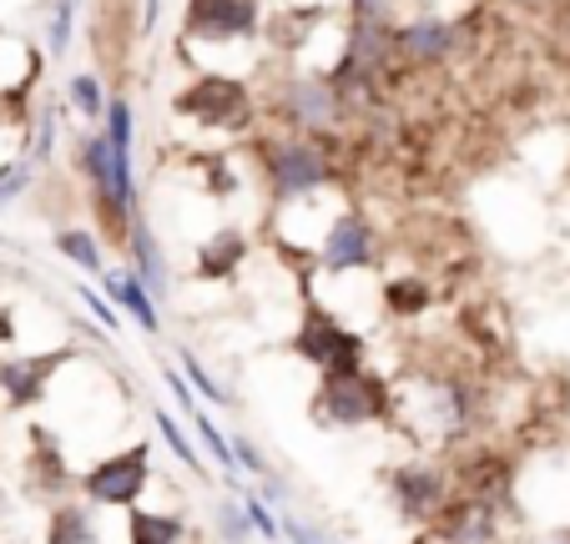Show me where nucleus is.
<instances>
[{"label": "nucleus", "instance_id": "obj_1", "mask_svg": "<svg viewBox=\"0 0 570 544\" xmlns=\"http://www.w3.org/2000/svg\"><path fill=\"white\" fill-rule=\"evenodd\" d=\"M248 157H253L263 187H268V197L278 207L308 202V197H318L323 187H334V177H338L328 141L293 137V131H278V127L253 131V137H248Z\"/></svg>", "mask_w": 570, "mask_h": 544}, {"label": "nucleus", "instance_id": "obj_20", "mask_svg": "<svg viewBox=\"0 0 570 544\" xmlns=\"http://www.w3.org/2000/svg\"><path fill=\"white\" fill-rule=\"evenodd\" d=\"M56 137H61V107H56L51 97H41V101H36V111H31V121H26V147H21V157L31 161V167H51Z\"/></svg>", "mask_w": 570, "mask_h": 544}, {"label": "nucleus", "instance_id": "obj_29", "mask_svg": "<svg viewBox=\"0 0 570 544\" xmlns=\"http://www.w3.org/2000/svg\"><path fill=\"white\" fill-rule=\"evenodd\" d=\"M213 524H217V534H223L227 544H248L253 540V524H248V514H243V500H223L213 510Z\"/></svg>", "mask_w": 570, "mask_h": 544}, {"label": "nucleus", "instance_id": "obj_17", "mask_svg": "<svg viewBox=\"0 0 570 544\" xmlns=\"http://www.w3.org/2000/svg\"><path fill=\"white\" fill-rule=\"evenodd\" d=\"M434 283L424 278V273H389L384 278V288H379V303H384V313L394 323H414V318H424V313L434 308Z\"/></svg>", "mask_w": 570, "mask_h": 544}, {"label": "nucleus", "instance_id": "obj_11", "mask_svg": "<svg viewBox=\"0 0 570 544\" xmlns=\"http://www.w3.org/2000/svg\"><path fill=\"white\" fill-rule=\"evenodd\" d=\"M460 46V21L450 16H410L404 26H394V56H404L410 66H440Z\"/></svg>", "mask_w": 570, "mask_h": 544}, {"label": "nucleus", "instance_id": "obj_2", "mask_svg": "<svg viewBox=\"0 0 570 544\" xmlns=\"http://www.w3.org/2000/svg\"><path fill=\"white\" fill-rule=\"evenodd\" d=\"M177 121H187L193 131H207V137H253L258 131V91L248 86V76L237 71H193L167 101Z\"/></svg>", "mask_w": 570, "mask_h": 544}, {"label": "nucleus", "instance_id": "obj_7", "mask_svg": "<svg viewBox=\"0 0 570 544\" xmlns=\"http://www.w3.org/2000/svg\"><path fill=\"white\" fill-rule=\"evenodd\" d=\"M76 489L87 504H101V510L141 504V494L151 489V444H127L107 459H97L87 474H76Z\"/></svg>", "mask_w": 570, "mask_h": 544}, {"label": "nucleus", "instance_id": "obj_13", "mask_svg": "<svg viewBox=\"0 0 570 544\" xmlns=\"http://www.w3.org/2000/svg\"><path fill=\"white\" fill-rule=\"evenodd\" d=\"M434 534L444 544H490L495 540V500H480V494H460V500H444V510L434 514Z\"/></svg>", "mask_w": 570, "mask_h": 544}, {"label": "nucleus", "instance_id": "obj_27", "mask_svg": "<svg viewBox=\"0 0 570 544\" xmlns=\"http://www.w3.org/2000/svg\"><path fill=\"white\" fill-rule=\"evenodd\" d=\"M177 358H183V378H187V384H193V394H207V404H217V408H227V404H233V394H227V388L217 384L213 374H207V363L197 358L193 348H183V353H177Z\"/></svg>", "mask_w": 570, "mask_h": 544}, {"label": "nucleus", "instance_id": "obj_35", "mask_svg": "<svg viewBox=\"0 0 570 544\" xmlns=\"http://www.w3.org/2000/svg\"><path fill=\"white\" fill-rule=\"evenodd\" d=\"M510 6H540V0H510Z\"/></svg>", "mask_w": 570, "mask_h": 544}, {"label": "nucleus", "instance_id": "obj_21", "mask_svg": "<svg viewBox=\"0 0 570 544\" xmlns=\"http://www.w3.org/2000/svg\"><path fill=\"white\" fill-rule=\"evenodd\" d=\"M183 534H187L183 514L147 510V504H131L127 510V544H177Z\"/></svg>", "mask_w": 570, "mask_h": 544}, {"label": "nucleus", "instance_id": "obj_8", "mask_svg": "<svg viewBox=\"0 0 570 544\" xmlns=\"http://www.w3.org/2000/svg\"><path fill=\"white\" fill-rule=\"evenodd\" d=\"M318 273L323 278H348V273H364L374 267L379 257V233L358 207H344L323 222V237H318Z\"/></svg>", "mask_w": 570, "mask_h": 544}, {"label": "nucleus", "instance_id": "obj_26", "mask_svg": "<svg viewBox=\"0 0 570 544\" xmlns=\"http://www.w3.org/2000/svg\"><path fill=\"white\" fill-rule=\"evenodd\" d=\"M151 424H157V438H161V444H167V448H173V454H177V464H183V469H203V459H197V448H193V438H187V428L183 424H177V418L173 414H167V408H151Z\"/></svg>", "mask_w": 570, "mask_h": 544}, {"label": "nucleus", "instance_id": "obj_32", "mask_svg": "<svg viewBox=\"0 0 570 544\" xmlns=\"http://www.w3.org/2000/svg\"><path fill=\"white\" fill-rule=\"evenodd\" d=\"M278 534H288V544H328L318 530H308V524H303L298 514H288V510H283V520H278Z\"/></svg>", "mask_w": 570, "mask_h": 544}, {"label": "nucleus", "instance_id": "obj_16", "mask_svg": "<svg viewBox=\"0 0 570 544\" xmlns=\"http://www.w3.org/2000/svg\"><path fill=\"white\" fill-rule=\"evenodd\" d=\"M26 444H31V484L46 494V500H56V494H66L76 484V474L66 469V448H61V438H56V428H46V424H31L26 428Z\"/></svg>", "mask_w": 570, "mask_h": 544}, {"label": "nucleus", "instance_id": "obj_15", "mask_svg": "<svg viewBox=\"0 0 570 544\" xmlns=\"http://www.w3.org/2000/svg\"><path fill=\"white\" fill-rule=\"evenodd\" d=\"M101 293L111 298V308L127 313V323H137L147 338H157L161 333V313H157V298H151L147 288H141V278L131 273V267H107L101 273Z\"/></svg>", "mask_w": 570, "mask_h": 544}, {"label": "nucleus", "instance_id": "obj_5", "mask_svg": "<svg viewBox=\"0 0 570 544\" xmlns=\"http://www.w3.org/2000/svg\"><path fill=\"white\" fill-rule=\"evenodd\" d=\"M258 111H268V121L278 131H293V137H313V141H328L344 121V107H338L334 86L323 76L308 71H288V76H273L268 97L258 101Z\"/></svg>", "mask_w": 570, "mask_h": 544}, {"label": "nucleus", "instance_id": "obj_28", "mask_svg": "<svg viewBox=\"0 0 570 544\" xmlns=\"http://www.w3.org/2000/svg\"><path fill=\"white\" fill-rule=\"evenodd\" d=\"M76 298H81V308H87V318L97 323L101 333H111V338H117L121 328H127V318H121L117 308H111V298L107 293H97V288H87V283H76Z\"/></svg>", "mask_w": 570, "mask_h": 544}, {"label": "nucleus", "instance_id": "obj_6", "mask_svg": "<svg viewBox=\"0 0 570 544\" xmlns=\"http://www.w3.org/2000/svg\"><path fill=\"white\" fill-rule=\"evenodd\" d=\"M263 0H187L183 6V46L233 51L263 41Z\"/></svg>", "mask_w": 570, "mask_h": 544}, {"label": "nucleus", "instance_id": "obj_31", "mask_svg": "<svg viewBox=\"0 0 570 544\" xmlns=\"http://www.w3.org/2000/svg\"><path fill=\"white\" fill-rule=\"evenodd\" d=\"M227 448H233V464H237V469H248L253 479H263V474H273V469H268V459H263V448L253 444L248 434H227Z\"/></svg>", "mask_w": 570, "mask_h": 544}, {"label": "nucleus", "instance_id": "obj_33", "mask_svg": "<svg viewBox=\"0 0 570 544\" xmlns=\"http://www.w3.org/2000/svg\"><path fill=\"white\" fill-rule=\"evenodd\" d=\"M0 338H6V343L16 338V318H11V308H0Z\"/></svg>", "mask_w": 570, "mask_h": 544}, {"label": "nucleus", "instance_id": "obj_9", "mask_svg": "<svg viewBox=\"0 0 570 544\" xmlns=\"http://www.w3.org/2000/svg\"><path fill=\"white\" fill-rule=\"evenodd\" d=\"M66 363H76V348H46V353H6L0 358V404L11 414L41 408L51 394L56 374Z\"/></svg>", "mask_w": 570, "mask_h": 544}, {"label": "nucleus", "instance_id": "obj_10", "mask_svg": "<svg viewBox=\"0 0 570 544\" xmlns=\"http://www.w3.org/2000/svg\"><path fill=\"white\" fill-rule=\"evenodd\" d=\"M450 484H454L450 469H440V464H430V459H414V464H399V469L389 474V500H394L399 520L434 524V514H440L444 500H450Z\"/></svg>", "mask_w": 570, "mask_h": 544}, {"label": "nucleus", "instance_id": "obj_12", "mask_svg": "<svg viewBox=\"0 0 570 544\" xmlns=\"http://www.w3.org/2000/svg\"><path fill=\"white\" fill-rule=\"evenodd\" d=\"M248 253H253V237L248 227H217L207 233V243L197 247V263H193V278L197 283H237V273L248 267Z\"/></svg>", "mask_w": 570, "mask_h": 544}, {"label": "nucleus", "instance_id": "obj_4", "mask_svg": "<svg viewBox=\"0 0 570 544\" xmlns=\"http://www.w3.org/2000/svg\"><path fill=\"white\" fill-rule=\"evenodd\" d=\"M283 353L308 363L313 374H344V368H364L368 363V338L358 328H348L328 303L313 298V288H303L298 323L283 338Z\"/></svg>", "mask_w": 570, "mask_h": 544}, {"label": "nucleus", "instance_id": "obj_23", "mask_svg": "<svg viewBox=\"0 0 570 544\" xmlns=\"http://www.w3.org/2000/svg\"><path fill=\"white\" fill-rule=\"evenodd\" d=\"M101 137H107V147L117 151V157H131V147H137V107H131L127 91H121V97H107Z\"/></svg>", "mask_w": 570, "mask_h": 544}, {"label": "nucleus", "instance_id": "obj_18", "mask_svg": "<svg viewBox=\"0 0 570 544\" xmlns=\"http://www.w3.org/2000/svg\"><path fill=\"white\" fill-rule=\"evenodd\" d=\"M51 247L76 267V273H91V278L107 273V243H101V233L91 222H61L51 233Z\"/></svg>", "mask_w": 570, "mask_h": 544}, {"label": "nucleus", "instance_id": "obj_14", "mask_svg": "<svg viewBox=\"0 0 570 544\" xmlns=\"http://www.w3.org/2000/svg\"><path fill=\"white\" fill-rule=\"evenodd\" d=\"M121 257H127V267L141 278V288H147L151 298H161V293H173V263H167V253H161L157 227L147 222V212L131 217L127 243H121Z\"/></svg>", "mask_w": 570, "mask_h": 544}, {"label": "nucleus", "instance_id": "obj_19", "mask_svg": "<svg viewBox=\"0 0 570 544\" xmlns=\"http://www.w3.org/2000/svg\"><path fill=\"white\" fill-rule=\"evenodd\" d=\"M46 544H97V514L87 500H61L46 514Z\"/></svg>", "mask_w": 570, "mask_h": 544}, {"label": "nucleus", "instance_id": "obj_30", "mask_svg": "<svg viewBox=\"0 0 570 544\" xmlns=\"http://www.w3.org/2000/svg\"><path fill=\"white\" fill-rule=\"evenodd\" d=\"M233 494L243 500V514H248L253 534H263V540H278V514L268 510V500H263V494H253L248 484H233Z\"/></svg>", "mask_w": 570, "mask_h": 544}, {"label": "nucleus", "instance_id": "obj_34", "mask_svg": "<svg viewBox=\"0 0 570 544\" xmlns=\"http://www.w3.org/2000/svg\"><path fill=\"white\" fill-rule=\"evenodd\" d=\"M550 544H570V534H556V540H550Z\"/></svg>", "mask_w": 570, "mask_h": 544}, {"label": "nucleus", "instance_id": "obj_22", "mask_svg": "<svg viewBox=\"0 0 570 544\" xmlns=\"http://www.w3.org/2000/svg\"><path fill=\"white\" fill-rule=\"evenodd\" d=\"M66 101H71V111L81 117V127H101V117H107V86H101L97 71H71Z\"/></svg>", "mask_w": 570, "mask_h": 544}, {"label": "nucleus", "instance_id": "obj_25", "mask_svg": "<svg viewBox=\"0 0 570 544\" xmlns=\"http://www.w3.org/2000/svg\"><path fill=\"white\" fill-rule=\"evenodd\" d=\"M193 428H197V438H203V448L213 454L217 474H227V484H237V464H233V448H227L223 424H217V418L207 414V408H193Z\"/></svg>", "mask_w": 570, "mask_h": 544}, {"label": "nucleus", "instance_id": "obj_24", "mask_svg": "<svg viewBox=\"0 0 570 544\" xmlns=\"http://www.w3.org/2000/svg\"><path fill=\"white\" fill-rule=\"evenodd\" d=\"M76 16H81V0H46V56L61 61L76 41Z\"/></svg>", "mask_w": 570, "mask_h": 544}, {"label": "nucleus", "instance_id": "obj_3", "mask_svg": "<svg viewBox=\"0 0 570 544\" xmlns=\"http://www.w3.org/2000/svg\"><path fill=\"white\" fill-rule=\"evenodd\" d=\"M308 418L318 428H368L394 418V384L374 363L344 368V374H318V388L308 398Z\"/></svg>", "mask_w": 570, "mask_h": 544}]
</instances>
